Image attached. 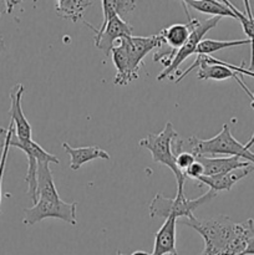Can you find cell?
Masks as SVG:
<instances>
[{"mask_svg":"<svg viewBox=\"0 0 254 255\" xmlns=\"http://www.w3.org/2000/svg\"><path fill=\"white\" fill-rule=\"evenodd\" d=\"M177 224L194 229L203 238L204 248L199 255H241L247 242L254 237V221L236 223L227 216L213 218L177 219Z\"/></svg>","mask_w":254,"mask_h":255,"instance_id":"6da1fadb","label":"cell"},{"mask_svg":"<svg viewBox=\"0 0 254 255\" xmlns=\"http://www.w3.org/2000/svg\"><path fill=\"white\" fill-rule=\"evenodd\" d=\"M254 144V134L248 143L243 144L237 141L231 132V127L226 124L217 136L209 139H202L198 137H189L188 139H177L174 142L176 156L181 152H191L196 157H217L226 154L227 157H239L254 166V153L251 147Z\"/></svg>","mask_w":254,"mask_h":255,"instance_id":"7a4b0ae2","label":"cell"},{"mask_svg":"<svg viewBox=\"0 0 254 255\" xmlns=\"http://www.w3.org/2000/svg\"><path fill=\"white\" fill-rule=\"evenodd\" d=\"M187 16H188V25L191 27V34H189V37L184 42L183 46L177 50V51L169 50L167 52H154L153 61L161 62L164 66L163 71L157 76V81H162L164 79H169L174 81L176 77L179 75V66L183 64L184 60L196 54L197 46L204 39L206 32L216 27L219 20L222 19V17L211 16L206 20H201L197 19V17H191L188 14H187Z\"/></svg>","mask_w":254,"mask_h":255,"instance_id":"3957f363","label":"cell"},{"mask_svg":"<svg viewBox=\"0 0 254 255\" xmlns=\"http://www.w3.org/2000/svg\"><path fill=\"white\" fill-rule=\"evenodd\" d=\"M178 139V133L174 129L172 122H167L158 133H149L144 138L139 139L138 144L148 149L152 154V159L156 163H161L168 167L173 172L177 181V193H184V182L186 176L176 164V153H174V142Z\"/></svg>","mask_w":254,"mask_h":255,"instance_id":"277c9868","label":"cell"},{"mask_svg":"<svg viewBox=\"0 0 254 255\" xmlns=\"http://www.w3.org/2000/svg\"><path fill=\"white\" fill-rule=\"evenodd\" d=\"M218 193L209 189L196 199H188L184 193H177L176 198H167L163 194L157 193L148 206L151 218H164L174 217L176 219L194 218V211L203 204L213 201Z\"/></svg>","mask_w":254,"mask_h":255,"instance_id":"5b68a950","label":"cell"},{"mask_svg":"<svg viewBox=\"0 0 254 255\" xmlns=\"http://www.w3.org/2000/svg\"><path fill=\"white\" fill-rule=\"evenodd\" d=\"M196 69H198L197 70V79L202 80V81H204V80L223 81V80L227 79L237 80L238 77L244 76V75L254 79V72L251 71L249 69H244L243 65L237 66V65L228 64V62L222 61V60L216 59V57L209 56V55H197L196 60L192 62L191 66L184 70V71L179 72V75L173 82L178 84L189 72Z\"/></svg>","mask_w":254,"mask_h":255,"instance_id":"8992f818","label":"cell"},{"mask_svg":"<svg viewBox=\"0 0 254 255\" xmlns=\"http://www.w3.org/2000/svg\"><path fill=\"white\" fill-rule=\"evenodd\" d=\"M10 147H16L21 149L27 157V172L25 176V182L27 183V194L31 198L32 203H37V164L39 163H55L59 164L60 159L55 154L49 153L45 151L39 143L34 142L32 139L21 141L15 136L12 132L10 138Z\"/></svg>","mask_w":254,"mask_h":255,"instance_id":"52a82bcc","label":"cell"},{"mask_svg":"<svg viewBox=\"0 0 254 255\" xmlns=\"http://www.w3.org/2000/svg\"><path fill=\"white\" fill-rule=\"evenodd\" d=\"M76 202L71 203H65L64 201L60 202H51L46 199H37V203L34 204L31 208H24V218L22 223L25 226L30 227L39 222L44 221L46 218H56L61 219L62 222L71 226H76Z\"/></svg>","mask_w":254,"mask_h":255,"instance_id":"ba28073f","label":"cell"},{"mask_svg":"<svg viewBox=\"0 0 254 255\" xmlns=\"http://www.w3.org/2000/svg\"><path fill=\"white\" fill-rule=\"evenodd\" d=\"M84 24L94 30L95 46L101 50L106 56H111V50L114 49L115 42L125 37L132 36L133 31L131 25L117 15L112 16L107 22H102L99 29L86 21H84Z\"/></svg>","mask_w":254,"mask_h":255,"instance_id":"9c48e42d","label":"cell"},{"mask_svg":"<svg viewBox=\"0 0 254 255\" xmlns=\"http://www.w3.org/2000/svg\"><path fill=\"white\" fill-rule=\"evenodd\" d=\"M120 41L126 49L132 69L137 74L139 72V69L143 67V59L147 56V54L159 49L163 45L159 34L151 35V36H133L132 35L129 37L121 39Z\"/></svg>","mask_w":254,"mask_h":255,"instance_id":"30bf717a","label":"cell"},{"mask_svg":"<svg viewBox=\"0 0 254 255\" xmlns=\"http://www.w3.org/2000/svg\"><path fill=\"white\" fill-rule=\"evenodd\" d=\"M24 85L15 84L10 91V122L14 124L15 136L21 141L32 139V129L29 121L25 117L21 107V97L24 94Z\"/></svg>","mask_w":254,"mask_h":255,"instance_id":"8fae6325","label":"cell"},{"mask_svg":"<svg viewBox=\"0 0 254 255\" xmlns=\"http://www.w3.org/2000/svg\"><path fill=\"white\" fill-rule=\"evenodd\" d=\"M197 161L203 166L204 176L212 177L217 174L228 173L234 169L246 168L252 166L249 162L239 158V157H196Z\"/></svg>","mask_w":254,"mask_h":255,"instance_id":"7c38bea8","label":"cell"},{"mask_svg":"<svg viewBox=\"0 0 254 255\" xmlns=\"http://www.w3.org/2000/svg\"><path fill=\"white\" fill-rule=\"evenodd\" d=\"M177 219L168 217L154 234L153 252L151 255H178L176 247Z\"/></svg>","mask_w":254,"mask_h":255,"instance_id":"4fadbf2b","label":"cell"},{"mask_svg":"<svg viewBox=\"0 0 254 255\" xmlns=\"http://www.w3.org/2000/svg\"><path fill=\"white\" fill-rule=\"evenodd\" d=\"M254 169L253 166L246 167V168H239V169H234V171L228 172V173H223V174H217V176H212V177H206L202 176L197 179V182H199L198 186L202 187L208 186L209 189L216 193L222 191H227L229 192L232 189V187L239 182L241 179L246 178L249 173Z\"/></svg>","mask_w":254,"mask_h":255,"instance_id":"5bb4252c","label":"cell"},{"mask_svg":"<svg viewBox=\"0 0 254 255\" xmlns=\"http://www.w3.org/2000/svg\"><path fill=\"white\" fill-rule=\"evenodd\" d=\"M111 59L117 70V74L114 79L115 85L126 86V85L131 84L132 81L138 79V74L132 69L126 49L121 41L117 42V45H115L114 49L111 50Z\"/></svg>","mask_w":254,"mask_h":255,"instance_id":"9a60e30c","label":"cell"},{"mask_svg":"<svg viewBox=\"0 0 254 255\" xmlns=\"http://www.w3.org/2000/svg\"><path fill=\"white\" fill-rule=\"evenodd\" d=\"M62 148L71 157L70 168L72 171H79L85 163L94 161V159H106V161L111 159V156L106 151H104V149H101L97 146L77 147V148H74L69 143L64 142L62 143Z\"/></svg>","mask_w":254,"mask_h":255,"instance_id":"2e32d148","label":"cell"},{"mask_svg":"<svg viewBox=\"0 0 254 255\" xmlns=\"http://www.w3.org/2000/svg\"><path fill=\"white\" fill-rule=\"evenodd\" d=\"M224 4L234 12L237 20L241 22L242 27H243L244 34L247 35V39L251 42V66L249 70L254 72V15L252 12L251 4H249L248 0H244V7H246V12H242L241 10L237 9L231 1L228 0H223Z\"/></svg>","mask_w":254,"mask_h":255,"instance_id":"e0dca14e","label":"cell"},{"mask_svg":"<svg viewBox=\"0 0 254 255\" xmlns=\"http://www.w3.org/2000/svg\"><path fill=\"white\" fill-rule=\"evenodd\" d=\"M37 199H46L51 202L62 201L59 197L57 189L54 183V177L50 171L49 163L37 164Z\"/></svg>","mask_w":254,"mask_h":255,"instance_id":"ac0fdd59","label":"cell"},{"mask_svg":"<svg viewBox=\"0 0 254 255\" xmlns=\"http://www.w3.org/2000/svg\"><path fill=\"white\" fill-rule=\"evenodd\" d=\"M94 4L90 0H59L55 4L57 16L71 20L72 22H84V11Z\"/></svg>","mask_w":254,"mask_h":255,"instance_id":"d6986e66","label":"cell"},{"mask_svg":"<svg viewBox=\"0 0 254 255\" xmlns=\"http://www.w3.org/2000/svg\"><path fill=\"white\" fill-rule=\"evenodd\" d=\"M158 34L163 44H167L171 47V50L177 51L183 46L184 42L189 37L191 27H189L188 22L187 24H173L162 29Z\"/></svg>","mask_w":254,"mask_h":255,"instance_id":"ffe728a7","label":"cell"},{"mask_svg":"<svg viewBox=\"0 0 254 255\" xmlns=\"http://www.w3.org/2000/svg\"><path fill=\"white\" fill-rule=\"evenodd\" d=\"M184 5H188L192 9L197 10L203 14L212 15V17H233L237 19L234 12L224 4L223 1H216V0H189V1H183Z\"/></svg>","mask_w":254,"mask_h":255,"instance_id":"44dd1931","label":"cell"},{"mask_svg":"<svg viewBox=\"0 0 254 255\" xmlns=\"http://www.w3.org/2000/svg\"><path fill=\"white\" fill-rule=\"evenodd\" d=\"M251 44L248 39L243 40H231V41H221V40H213V39H203L198 44L196 50L197 55H209L213 52L221 51L223 49H228V47H236L242 46V45Z\"/></svg>","mask_w":254,"mask_h":255,"instance_id":"7402d4cb","label":"cell"},{"mask_svg":"<svg viewBox=\"0 0 254 255\" xmlns=\"http://www.w3.org/2000/svg\"><path fill=\"white\" fill-rule=\"evenodd\" d=\"M14 132V124L10 122L7 128H2L0 127V151H1V156H0V214H1V199H2V177H4L5 166H6L7 154H9L10 149V138Z\"/></svg>","mask_w":254,"mask_h":255,"instance_id":"603a6c76","label":"cell"},{"mask_svg":"<svg viewBox=\"0 0 254 255\" xmlns=\"http://www.w3.org/2000/svg\"><path fill=\"white\" fill-rule=\"evenodd\" d=\"M112 4L117 15L125 21H126L127 14H131L136 9V1H132V0H112Z\"/></svg>","mask_w":254,"mask_h":255,"instance_id":"cb8c5ba5","label":"cell"},{"mask_svg":"<svg viewBox=\"0 0 254 255\" xmlns=\"http://www.w3.org/2000/svg\"><path fill=\"white\" fill-rule=\"evenodd\" d=\"M196 162V156L192 154L191 152H181L176 156V164L179 168V171H182L184 173L187 168L191 166L192 163Z\"/></svg>","mask_w":254,"mask_h":255,"instance_id":"d4e9b609","label":"cell"},{"mask_svg":"<svg viewBox=\"0 0 254 255\" xmlns=\"http://www.w3.org/2000/svg\"><path fill=\"white\" fill-rule=\"evenodd\" d=\"M184 176H186V178H191V179H194V181H197L199 177L204 176L203 166H202V164L196 159V162L192 163L191 166L184 171Z\"/></svg>","mask_w":254,"mask_h":255,"instance_id":"484cf974","label":"cell"},{"mask_svg":"<svg viewBox=\"0 0 254 255\" xmlns=\"http://www.w3.org/2000/svg\"><path fill=\"white\" fill-rule=\"evenodd\" d=\"M241 255H254V237H252L248 242H247L246 249Z\"/></svg>","mask_w":254,"mask_h":255,"instance_id":"4316f807","label":"cell"},{"mask_svg":"<svg viewBox=\"0 0 254 255\" xmlns=\"http://www.w3.org/2000/svg\"><path fill=\"white\" fill-rule=\"evenodd\" d=\"M244 91H246V94L247 95H248V96H249V99H251V106H252V109H253L254 110V92H252L251 91V90H249V87L248 86H247V87H244Z\"/></svg>","mask_w":254,"mask_h":255,"instance_id":"83f0119b","label":"cell"},{"mask_svg":"<svg viewBox=\"0 0 254 255\" xmlns=\"http://www.w3.org/2000/svg\"><path fill=\"white\" fill-rule=\"evenodd\" d=\"M117 255H126V254H122L121 252H119V253H117ZM129 255H151V254L146 253V252H143V251H137V252H134V253H132V254H129Z\"/></svg>","mask_w":254,"mask_h":255,"instance_id":"f1b7e54d","label":"cell"},{"mask_svg":"<svg viewBox=\"0 0 254 255\" xmlns=\"http://www.w3.org/2000/svg\"><path fill=\"white\" fill-rule=\"evenodd\" d=\"M5 49V44H4V40H2V37L0 36V52L2 51V50Z\"/></svg>","mask_w":254,"mask_h":255,"instance_id":"f546056e","label":"cell"}]
</instances>
